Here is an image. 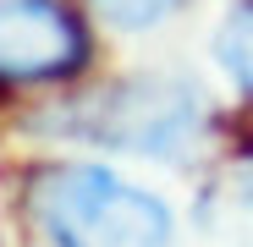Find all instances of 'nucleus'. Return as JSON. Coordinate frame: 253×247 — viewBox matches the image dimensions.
I'll list each match as a JSON object with an SVG mask.
<instances>
[{"mask_svg":"<svg viewBox=\"0 0 253 247\" xmlns=\"http://www.w3.org/2000/svg\"><path fill=\"white\" fill-rule=\"evenodd\" d=\"M28 214L50 247H171L176 214L149 187L105 165H44L28 181Z\"/></svg>","mask_w":253,"mask_h":247,"instance_id":"nucleus-1","label":"nucleus"},{"mask_svg":"<svg viewBox=\"0 0 253 247\" xmlns=\"http://www.w3.org/2000/svg\"><path fill=\"white\" fill-rule=\"evenodd\" d=\"M66 132L88 138L99 148H121V154H143V159H165V165H187L209 148V99L193 77L182 71H138L121 77L110 88L88 94L72 115Z\"/></svg>","mask_w":253,"mask_h":247,"instance_id":"nucleus-2","label":"nucleus"},{"mask_svg":"<svg viewBox=\"0 0 253 247\" xmlns=\"http://www.w3.org/2000/svg\"><path fill=\"white\" fill-rule=\"evenodd\" d=\"M88 66V28L66 0H0V82H66Z\"/></svg>","mask_w":253,"mask_h":247,"instance_id":"nucleus-3","label":"nucleus"},{"mask_svg":"<svg viewBox=\"0 0 253 247\" xmlns=\"http://www.w3.org/2000/svg\"><path fill=\"white\" fill-rule=\"evenodd\" d=\"M215 61L231 77V88L253 99V0H231L215 28Z\"/></svg>","mask_w":253,"mask_h":247,"instance_id":"nucleus-4","label":"nucleus"},{"mask_svg":"<svg viewBox=\"0 0 253 247\" xmlns=\"http://www.w3.org/2000/svg\"><path fill=\"white\" fill-rule=\"evenodd\" d=\"M182 6L187 0H88V11L116 33H149L160 22H171Z\"/></svg>","mask_w":253,"mask_h":247,"instance_id":"nucleus-5","label":"nucleus"},{"mask_svg":"<svg viewBox=\"0 0 253 247\" xmlns=\"http://www.w3.org/2000/svg\"><path fill=\"white\" fill-rule=\"evenodd\" d=\"M242 192L253 198V159H248V171H242Z\"/></svg>","mask_w":253,"mask_h":247,"instance_id":"nucleus-6","label":"nucleus"}]
</instances>
